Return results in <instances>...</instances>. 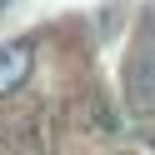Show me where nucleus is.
Masks as SVG:
<instances>
[{
    "instance_id": "obj_1",
    "label": "nucleus",
    "mask_w": 155,
    "mask_h": 155,
    "mask_svg": "<svg viewBox=\"0 0 155 155\" xmlns=\"http://www.w3.org/2000/svg\"><path fill=\"white\" fill-rule=\"evenodd\" d=\"M125 95L135 110H155V40L135 45V55L125 60Z\"/></svg>"
},
{
    "instance_id": "obj_2",
    "label": "nucleus",
    "mask_w": 155,
    "mask_h": 155,
    "mask_svg": "<svg viewBox=\"0 0 155 155\" xmlns=\"http://www.w3.org/2000/svg\"><path fill=\"white\" fill-rule=\"evenodd\" d=\"M35 70V45L30 40H10L0 45V95H15Z\"/></svg>"
},
{
    "instance_id": "obj_3",
    "label": "nucleus",
    "mask_w": 155,
    "mask_h": 155,
    "mask_svg": "<svg viewBox=\"0 0 155 155\" xmlns=\"http://www.w3.org/2000/svg\"><path fill=\"white\" fill-rule=\"evenodd\" d=\"M0 10H5V0H0Z\"/></svg>"
},
{
    "instance_id": "obj_4",
    "label": "nucleus",
    "mask_w": 155,
    "mask_h": 155,
    "mask_svg": "<svg viewBox=\"0 0 155 155\" xmlns=\"http://www.w3.org/2000/svg\"><path fill=\"white\" fill-rule=\"evenodd\" d=\"M150 145H155V140H150Z\"/></svg>"
}]
</instances>
